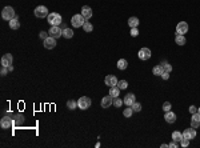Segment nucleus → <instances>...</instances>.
<instances>
[{
  "mask_svg": "<svg viewBox=\"0 0 200 148\" xmlns=\"http://www.w3.org/2000/svg\"><path fill=\"white\" fill-rule=\"evenodd\" d=\"M117 87H119L120 90H125V88L128 87L127 80H119V83H117Z\"/></svg>",
  "mask_w": 200,
  "mask_h": 148,
  "instance_id": "nucleus-33",
  "label": "nucleus"
},
{
  "mask_svg": "<svg viewBox=\"0 0 200 148\" xmlns=\"http://www.w3.org/2000/svg\"><path fill=\"white\" fill-rule=\"evenodd\" d=\"M179 143H176V142H171V143H168V148H178L179 147Z\"/></svg>",
  "mask_w": 200,
  "mask_h": 148,
  "instance_id": "nucleus-38",
  "label": "nucleus"
},
{
  "mask_svg": "<svg viewBox=\"0 0 200 148\" xmlns=\"http://www.w3.org/2000/svg\"><path fill=\"white\" fill-rule=\"evenodd\" d=\"M137 56H139L140 60H148V59H151V56H152V53H151V50L147 47H143L139 50V52H137Z\"/></svg>",
  "mask_w": 200,
  "mask_h": 148,
  "instance_id": "nucleus-6",
  "label": "nucleus"
},
{
  "mask_svg": "<svg viewBox=\"0 0 200 148\" xmlns=\"http://www.w3.org/2000/svg\"><path fill=\"white\" fill-rule=\"evenodd\" d=\"M71 23H72L73 28H79V27H83V24L86 23V19H84V16L81 14H78V15H73L72 16Z\"/></svg>",
  "mask_w": 200,
  "mask_h": 148,
  "instance_id": "nucleus-3",
  "label": "nucleus"
},
{
  "mask_svg": "<svg viewBox=\"0 0 200 148\" xmlns=\"http://www.w3.org/2000/svg\"><path fill=\"white\" fill-rule=\"evenodd\" d=\"M120 88L117 85H115V87H111L109 88V96H112V98H117V96L120 95Z\"/></svg>",
  "mask_w": 200,
  "mask_h": 148,
  "instance_id": "nucleus-20",
  "label": "nucleus"
},
{
  "mask_svg": "<svg viewBox=\"0 0 200 148\" xmlns=\"http://www.w3.org/2000/svg\"><path fill=\"white\" fill-rule=\"evenodd\" d=\"M47 19H48V23H50V25H60L61 22H63V17H61V15H59L58 12H51V14L47 16Z\"/></svg>",
  "mask_w": 200,
  "mask_h": 148,
  "instance_id": "nucleus-1",
  "label": "nucleus"
},
{
  "mask_svg": "<svg viewBox=\"0 0 200 148\" xmlns=\"http://www.w3.org/2000/svg\"><path fill=\"white\" fill-rule=\"evenodd\" d=\"M63 36L65 37V39H71V37L73 36V31L71 29V28H64L63 29Z\"/></svg>",
  "mask_w": 200,
  "mask_h": 148,
  "instance_id": "nucleus-25",
  "label": "nucleus"
},
{
  "mask_svg": "<svg viewBox=\"0 0 200 148\" xmlns=\"http://www.w3.org/2000/svg\"><path fill=\"white\" fill-rule=\"evenodd\" d=\"M164 120H165L168 124L175 123L176 121V114H173V112H171V111L165 112V115H164Z\"/></svg>",
  "mask_w": 200,
  "mask_h": 148,
  "instance_id": "nucleus-17",
  "label": "nucleus"
},
{
  "mask_svg": "<svg viewBox=\"0 0 200 148\" xmlns=\"http://www.w3.org/2000/svg\"><path fill=\"white\" fill-rule=\"evenodd\" d=\"M8 23H9V28H11V29H17V28L20 27V22L17 17H14V19L9 20Z\"/></svg>",
  "mask_w": 200,
  "mask_h": 148,
  "instance_id": "nucleus-22",
  "label": "nucleus"
},
{
  "mask_svg": "<svg viewBox=\"0 0 200 148\" xmlns=\"http://www.w3.org/2000/svg\"><path fill=\"white\" fill-rule=\"evenodd\" d=\"M196 112H197V107H195V106H191V107H189V114H196Z\"/></svg>",
  "mask_w": 200,
  "mask_h": 148,
  "instance_id": "nucleus-40",
  "label": "nucleus"
},
{
  "mask_svg": "<svg viewBox=\"0 0 200 148\" xmlns=\"http://www.w3.org/2000/svg\"><path fill=\"white\" fill-rule=\"evenodd\" d=\"M12 60H14V57H12L11 53H6V55H3V57H1V67H8V65L12 64Z\"/></svg>",
  "mask_w": 200,
  "mask_h": 148,
  "instance_id": "nucleus-13",
  "label": "nucleus"
},
{
  "mask_svg": "<svg viewBox=\"0 0 200 148\" xmlns=\"http://www.w3.org/2000/svg\"><path fill=\"white\" fill-rule=\"evenodd\" d=\"M112 103H114V98H112V96H104V98L101 99V101H100V104H101L103 108H108V107H111Z\"/></svg>",
  "mask_w": 200,
  "mask_h": 148,
  "instance_id": "nucleus-16",
  "label": "nucleus"
},
{
  "mask_svg": "<svg viewBox=\"0 0 200 148\" xmlns=\"http://www.w3.org/2000/svg\"><path fill=\"white\" fill-rule=\"evenodd\" d=\"M48 35L55 37V39H58V37H60L61 35H63V29H61L59 25H51L50 31H48Z\"/></svg>",
  "mask_w": 200,
  "mask_h": 148,
  "instance_id": "nucleus-7",
  "label": "nucleus"
},
{
  "mask_svg": "<svg viewBox=\"0 0 200 148\" xmlns=\"http://www.w3.org/2000/svg\"><path fill=\"white\" fill-rule=\"evenodd\" d=\"M81 15L84 16V19L88 20L92 17V15H94V12H92V8L89 6H83L81 7Z\"/></svg>",
  "mask_w": 200,
  "mask_h": 148,
  "instance_id": "nucleus-14",
  "label": "nucleus"
},
{
  "mask_svg": "<svg viewBox=\"0 0 200 148\" xmlns=\"http://www.w3.org/2000/svg\"><path fill=\"white\" fill-rule=\"evenodd\" d=\"M131 107H132L133 112H140V111H142V104H140V103H136V101H135V103H133Z\"/></svg>",
  "mask_w": 200,
  "mask_h": 148,
  "instance_id": "nucleus-32",
  "label": "nucleus"
},
{
  "mask_svg": "<svg viewBox=\"0 0 200 148\" xmlns=\"http://www.w3.org/2000/svg\"><path fill=\"white\" fill-rule=\"evenodd\" d=\"M191 127L192 128H199L200 127V114L196 112V114H192V117H191Z\"/></svg>",
  "mask_w": 200,
  "mask_h": 148,
  "instance_id": "nucleus-12",
  "label": "nucleus"
},
{
  "mask_svg": "<svg viewBox=\"0 0 200 148\" xmlns=\"http://www.w3.org/2000/svg\"><path fill=\"white\" fill-rule=\"evenodd\" d=\"M0 73H1V76H6L7 73H8V68H7V67H1V70H0Z\"/></svg>",
  "mask_w": 200,
  "mask_h": 148,
  "instance_id": "nucleus-39",
  "label": "nucleus"
},
{
  "mask_svg": "<svg viewBox=\"0 0 200 148\" xmlns=\"http://www.w3.org/2000/svg\"><path fill=\"white\" fill-rule=\"evenodd\" d=\"M161 67H163L164 72H168V73H171V71H172V65H171L170 63H167V62H164L163 64H161Z\"/></svg>",
  "mask_w": 200,
  "mask_h": 148,
  "instance_id": "nucleus-29",
  "label": "nucleus"
},
{
  "mask_svg": "<svg viewBox=\"0 0 200 148\" xmlns=\"http://www.w3.org/2000/svg\"><path fill=\"white\" fill-rule=\"evenodd\" d=\"M35 16L39 17V19H43V17H47L48 15H50V12H48V8L45 6H37L36 8H35Z\"/></svg>",
  "mask_w": 200,
  "mask_h": 148,
  "instance_id": "nucleus-4",
  "label": "nucleus"
},
{
  "mask_svg": "<svg viewBox=\"0 0 200 148\" xmlns=\"http://www.w3.org/2000/svg\"><path fill=\"white\" fill-rule=\"evenodd\" d=\"M128 25H129L131 28H137V25H139V19H137L136 16H132L128 19Z\"/></svg>",
  "mask_w": 200,
  "mask_h": 148,
  "instance_id": "nucleus-21",
  "label": "nucleus"
},
{
  "mask_svg": "<svg viewBox=\"0 0 200 148\" xmlns=\"http://www.w3.org/2000/svg\"><path fill=\"white\" fill-rule=\"evenodd\" d=\"M197 112H199V114H200V108H197Z\"/></svg>",
  "mask_w": 200,
  "mask_h": 148,
  "instance_id": "nucleus-43",
  "label": "nucleus"
},
{
  "mask_svg": "<svg viewBox=\"0 0 200 148\" xmlns=\"http://www.w3.org/2000/svg\"><path fill=\"white\" fill-rule=\"evenodd\" d=\"M164 72V70H163V67L161 65H155L153 67V70H152V73L155 76H161V73Z\"/></svg>",
  "mask_w": 200,
  "mask_h": 148,
  "instance_id": "nucleus-26",
  "label": "nucleus"
},
{
  "mask_svg": "<svg viewBox=\"0 0 200 148\" xmlns=\"http://www.w3.org/2000/svg\"><path fill=\"white\" fill-rule=\"evenodd\" d=\"M171 108H172V104H171L170 101H165V103L163 104V109H164V112L171 111Z\"/></svg>",
  "mask_w": 200,
  "mask_h": 148,
  "instance_id": "nucleus-34",
  "label": "nucleus"
},
{
  "mask_svg": "<svg viewBox=\"0 0 200 148\" xmlns=\"http://www.w3.org/2000/svg\"><path fill=\"white\" fill-rule=\"evenodd\" d=\"M116 65H117V68H119L120 71H124L125 68L128 67V62L125 60V59H120L119 62H117V64H116Z\"/></svg>",
  "mask_w": 200,
  "mask_h": 148,
  "instance_id": "nucleus-23",
  "label": "nucleus"
},
{
  "mask_svg": "<svg viewBox=\"0 0 200 148\" xmlns=\"http://www.w3.org/2000/svg\"><path fill=\"white\" fill-rule=\"evenodd\" d=\"M123 103H124V100H122V99L117 96V98H114V103H112V104H114L116 108H119V107L123 106Z\"/></svg>",
  "mask_w": 200,
  "mask_h": 148,
  "instance_id": "nucleus-30",
  "label": "nucleus"
},
{
  "mask_svg": "<svg viewBox=\"0 0 200 148\" xmlns=\"http://www.w3.org/2000/svg\"><path fill=\"white\" fill-rule=\"evenodd\" d=\"M44 47L47 48V50H53V48L56 47V39L52 36H48L47 39L44 40Z\"/></svg>",
  "mask_w": 200,
  "mask_h": 148,
  "instance_id": "nucleus-15",
  "label": "nucleus"
},
{
  "mask_svg": "<svg viewBox=\"0 0 200 148\" xmlns=\"http://www.w3.org/2000/svg\"><path fill=\"white\" fill-rule=\"evenodd\" d=\"M161 78H163L164 80H168V79H170V73H168V72H163V73H161Z\"/></svg>",
  "mask_w": 200,
  "mask_h": 148,
  "instance_id": "nucleus-41",
  "label": "nucleus"
},
{
  "mask_svg": "<svg viewBox=\"0 0 200 148\" xmlns=\"http://www.w3.org/2000/svg\"><path fill=\"white\" fill-rule=\"evenodd\" d=\"M188 32V23L180 22L176 25V35H186Z\"/></svg>",
  "mask_w": 200,
  "mask_h": 148,
  "instance_id": "nucleus-8",
  "label": "nucleus"
},
{
  "mask_svg": "<svg viewBox=\"0 0 200 148\" xmlns=\"http://www.w3.org/2000/svg\"><path fill=\"white\" fill-rule=\"evenodd\" d=\"M83 29H84L86 32H92V31H94V25H92L89 22H86V23L83 24Z\"/></svg>",
  "mask_w": 200,
  "mask_h": 148,
  "instance_id": "nucleus-27",
  "label": "nucleus"
},
{
  "mask_svg": "<svg viewBox=\"0 0 200 148\" xmlns=\"http://www.w3.org/2000/svg\"><path fill=\"white\" fill-rule=\"evenodd\" d=\"M1 17H3L4 20H7V22L12 20L14 17H16V15H15V9L12 8V7H9V6L4 7L3 11H1Z\"/></svg>",
  "mask_w": 200,
  "mask_h": 148,
  "instance_id": "nucleus-2",
  "label": "nucleus"
},
{
  "mask_svg": "<svg viewBox=\"0 0 200 148\" xmlns=\"http://www.w3.org/2000/svg\"><path fill=\"white\" fill-rule=\"evenodd\" d=\"M180 145H181V147H188V145H189V140L188 139H184V137H183V139H181V142H180Z\"/></svg>",
  "mask_w": 200,
  "mask_h": 148,
  "instance_id": "nucleus-35",
  "label": "nucleus"
},
{
  "mask_svg": "<svg viewBox=\"0 0 200 148\" xmlns=\"http://www.w3.org/2000/svg\"><path fill=\"white\" fill-rule=\"evenodd\" d=\"M139 35V31H137V28H131V36H137Z\"/></svg>",
  "mask_w": 200,
  "mask_h": 148,
  "instance_id": "nucleus-37",
  "label": "nucleus"
},
{
  "mask_svg": "<svg viewBox=\"0 0 200 148\" xmlns=\"http://www.w3.org/2000/svg\"><path fill=\"white\" fill-rule=\"evenodd\" d=\"M183 137L184 139H188V140H192V139H195L196 137V129L195 128H187V129H184L183 131Z\"/></svg>",
  "mask_w": 200,
  "mask_h": 148,
  "instance_id": "nucleus-11",
  "label": "nucleus"
},
{
  "mask_svg": "<svg viewBox=\"0 0 200 148\" xmlns=\"http://www.w3.org/2000/svg\"><path fill=\"white\" fill-rule=\"evenodd\" d=\"M48 36H50V35H48V32H44V31H42L39 34V37H40V39H43V40H45Z\"/></svg>",
  "mask_w": 200,
  "mask_h": 148,
  "instance_id": "nucleus-36",
  "label": "nucleus"
},
{
  "mask_svg": "<svg viewBox=\"0 0 200 148\" xmlns=\"http://www.w3.org/2000/svg\"><path fill=\"white\" fill-rule=\"evenodd\" d=\"M123 100H124L125 106L131 107L133 103H135V95H133V93H127V95H125V98L123 99Z\"/></svg>",
  "mask_w": 200,
  "mask_h": 148,
  "instance_id": "nucleus-18",
  "label": "nucleus"
},
{
  "mask_svg": "<svg viewBox=\"0 0 200 148\" xmlns=\"http://www.w3.org/2000/svg\"><path fill=\"white\" fill-rule=\"evenodd\" d=\"M104 83H106V85H108L109 88H111V87L117 85L119 80H117V78L115 75H107L106 79H104Z\"/></svg>",
  "mask_w": 200,
  "mask_h": 148,
  "instance_id": "nucleus-9",
  "label": "nucleus"
},
{
  "mask_svg": "<svg viewBox=\"0 0 200 148\" xmlns=\"http://www.w3.org/2000/svg\"><path fill=\"white\" fill-rule=\"evenodd\" d=\"M89 107H91V99L87 98V96H81V98L78 100V108L86 111V109H88Z\"/></svg>",
  "mask_w": 200,
  "mask_h": 148,
  "instance_id": "nucleus-5",
  "label": "nucleus"
},
{
  "mask_svg": "<svg viewBox=\"0 0 200 148\" xmlns=\"http://www.w3.org/2000/svg\"><path fill=\"white\" fill-rule=\"evenodd\" d=\"M7 68H8V71H14V67H12V64H11V65H8Z\"/></svg>",
  "mask_w": 200,
  "mask_h": 148,
  "instance_id": "nucleus-42",
  "label": "nucleus"
},
{
  "mask_svg": "<svg viewBox=\"0 0 200 148\" xmlns=\"http://www.w3.org/2000/svg\"><path fill=\"white\" fill-rule=\"evenodd\" d=\"M186 37H184V35H176V37H175V43L178 45H184L186 44Z\"/></svg>",
  "mask_w": 200,
  "mask_h": 148,
  "instance_id": "nucleus-24",
  "label": "nucleus"
},
{
  "mask_svg": "<svg viewBox=\"0 0 200 148\" xmlns=\"http://www.w3.org/2000/svg\"><path fill=\"white\" fill-rule=\"evenodd\" d=\"M67 107H68V109H75V108H78V101H75V100H68L67 101Z\"/></svg>",
  "mask_w": 200,
  "mask_h": 148,
  "instance_id": "nucleus-28",
  "label": "nucleus"
},
{
  "mask_svg": "<svg viewBox=\"0 0 200 148\" xmlns=\"http://www.w3.org/2000/svg\"><path fill=\"white\" fill-rule=\"evenodd\" d=\"M14 126V121H12L11 117L6 116V117H1V120H0V127L3 129H8Z\"/></svg>",
  "mask_w": 200,
  "mask_h": 148,
  "instance_id": "nucleus-10",
  "label": "nucleus"
},
{
  "mask_svg": "<svg viewBox=\"0 0 200 148\" xmlns=\"http://www.w3.org/2000/svg\"><path fill=\"white\" fill-rule=\"evenodd\" d=\"M181 139H183V132H179V131H173L172 132V140L176 143H179L180 144Z\"/></svg>",
  "mask_w": 200,
  "mask_h": 148,
  "instance_id": "nucleus-19",
  "label": "nucleus"
},
{
  "mask_svg": "<svg viewBox=\"0 0 200 148\" xmlns=\"http://www.w3.org/2000/svg\"><path fill=\"white\" fill-rule=\"evenodd\" d=\"M132 114H133L132 107H127V108L124 109V112H123V115H124L125 117H131V116H132Z\"/></svg>",
  "mask_w": 200,
  "mask_h": 148,
  "instance_id": "nucleus-31",
  "label": "nucleus"
}]
</instances>
